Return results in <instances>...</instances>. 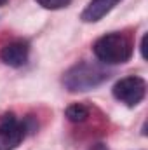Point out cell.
<instances>
[{
	"mask_svg": "<svg viewBox=\"0 0 148 150\" xmlns=\"http://www.w3.org/2000/svg\"><path fill=\"white\" fill-rule=\"evenodd\" d=\"M122 0H91L85 9L80 14V19L84 23H98L101 21L106 14H110L111 11L120 4Z\"/></svg>",
	"mask_w": 148,
	"mask_h": 150,
	"instance_id": "obj_6",
	"label": "cell"
},
{
	"mask_svg": "<svg viewBox=\"0 0 148 150\" xmlns=\"http://www.w3.org/2000/svg\"><path fill=\"white\" fill-rule=\"evenodd\" d=\"M65 115H66V119H68L70 122L78 124V122H84V120L89 117V108H87L84 103H73V105H70V107L65 110Z\"/></svg>",
	"mask_w": 148,
	"mask_h": 150,
	"instance_id": "obj_7",
	"label": "cell"
},
{
	"mask_svg": "<svg viewBox=\"0 0 148 150\" xmlns=\"http://www.w3.org/2000/svg\"><path fill=\"white\" fill-rule=\"evenodd\" d=\"M110 72L103 67V63H91V61H78L70 67L63 74V86L70 93H84L91 91L103 82H106Z\"/></svg>",
	"mask_w": 148,
	"mask_h": 150,
	"instance_id": "obj_1",
	"label": "cell"
},
{
	"mask_svg": "<svg viewBox=\"0 0 148 150\" xmlns=\"http://www.w3.org/2000/svg\"><path fill=\"white\" fill-rule=\"evenodd\" d=\"M92 52L103 65H124L132 58L134 44L129 35L111 32L92 44Z\"/></svg>",
	"mask_w": 148,
	"mask_h": 150,
	"instance_id": "obj_2",
	"label": "cell"
},
{
	"mask_svg": "<svg viewBox=\"0 0 148 150\" xmlns=\"http://www.w3.org/2000/svg\"><path fill=\"white\" fill-rule=\"evenodd\" d=\"M28 56H30V44L21 38L12 40L0 49V59L12 68H21L23 65H26Z\"/></svg>",
	"mask_w": 148,
	"mask_h": 150,
	"instance_id": "obj_5",
	"label": "cell"
},
{
	"mask_svg": "<svg viewBox=\"0 0 148 150\" xmlns=\"http://www.w3.org/2000/svg\"><path fill=\"white\" fill-rule=\"evenodd\" d=\"M111 94L117 101L124 103L129 108H134L147 96V82L140 75H127L118 82H115Z\"/></svg>",
	"mask_w": 148,
	"mask_h": 150,
	"instance_id": "obj_4",
	"label": "cell"
},
{
	"mask_svg": "<svg viewBox=\"0 0 148 150\" xmlns=\"http://www.w3.org/2000/svg\"><path fill=\"white\" fill-rule=\"evenodd\" d=\"M89 150H108V149H106L103 143H96V145H92V147H91Z\"/></svg>",
	"mask_w": 148,
	"mask_h": 150,
	"instance_id": "obj_9",
	"label": "cell"
},
{
	"mask_svg": "<svg viewBox=\"0 0 148 150\" xmlns=\"http://www.w3.org/2000/svg\"><path fill=\"white\" fill-rule=\"evenodd\" d=\"M7 2H9V0H0V7H2V5H5Z\"/></svg>",
	"mask_w": 148,
	"mask_h": 150,
	"instance_id": "obj_10",
	"label": "cell"
},
{
	"mask_svg": "<svg viewBox=\"0 0 148 150\" xmlns=\"http://www.w3.org/2000/svg\"><path fill=\"white\" fill-rule=\"evenodd\" d=\"M40 7L49 9V11H58V9H65L72 4V0H35Z\"/></svg>",
	"mask_w": 148,
	"mask_h": 150,
	"instance_id": "obj_8",
	"label": "cell"
},
{
	"mask_svg": "<svg viewBox=\"0 0 148 150\" xmlns=\"http://www.w3.org/2000/svg\"><path fill=\"white\" fill-rule=\"evenodd\" d=\"M37 131V122L32 117L18 119L16 113L7 112L0 117V150H14L21 142Z\"/></svg>",
	"mask_w": 148,
	"mask_h": 150,
	"instance_id": "obj_3",
	"label": "cell"
}]
</instances>
